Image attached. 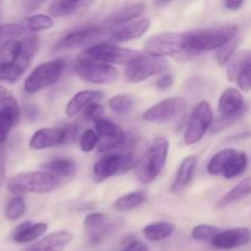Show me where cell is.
I'll return each mask as SVG.
<instances>
[{"label": "cell", "mask_w": 251, "mask_h": 251, "mask_svg": "<svg viewBox=\"0 0 251 251\" xmlns=\"http://www.w3.org/2000/svg\"><path fill=\"white\" fill-rule=\"evenodd\" d=\"M95 131L97 132L98 137L100 139H105V137H114L123 135V130L118 126L117 124H114L113 122L108 119H100L95 123Z\"/></svg>", "instance_id": "cell-35"}, {"label": "cell", "mask_w": 251, "mask_h": 251, "mask_svg": "<svg viewBox=\"0 0 251 251\" xmlns=\"http://www.w3.org/2000/svg\"><path fill=\"white\" fill-rule=\"evenodd\" d=\"M21 24L25 27L27 36H29V33L50 29L54 26V20L49 15L36 14L26 17L24 21H21Z\"/></svg>", "instance_id": "cell-28"}, {"label": "cell", "mask_w": 251, "mask_h": 251, "mask_svg": "<svg viewBox=\"0 0 251 251\" xmlns=\"http://www.w3.org/2000/svg\"><path fill=\"white\" fill-rule=\"evenodd\" d=\"M167 68H168L167 59L141 55L137 60L126 66L125 78L131 83L144 82L147 78L163 73Z\"/></svg>", "instance_id": "cell-10"}, {"label": "cell", "mask_w": 251, "mask_h": 251, "mask_svg": "<svg viewBox=\"0 0 251 251\" xmlns=\"http://www.w3.org/2000/svg\"><path fill=\"white\" fill-rule=\"evenodd\" d=\"M0 114H7L19 119L20 105L15 96L7 88L0 85Z\"/></svg>", "instance_id": "cell-32"}, {"label": "cell", "mask_w": 251, "mask_h": 251, "mask_svg": "<svg viewBox=\"0 0 251 251\" xmlns=\"http://www.w3.org/2000/svg\"><path fill=\"white\" fill-rule=\"evenodd\" d=\"M105 223V216L100 212H92L88 213L85 218H83V226L86 229L95 232V230L100 229L103 227Z\"/></svg>", "instance_id": "cell-41"}, {"label": "cell", "mask_w": 251, "mask_h": 251, "mask_svg": "<svg viewBox=\"0 0 251 251\" xmlns=\"http://www.w3.org/2000/svg\"><path fill=\"white\" fill-rule=\"evenodd\" d=\"M74 71L80 78L93 85H110L118 78V70L113 65L78 58L74 64Z\"/></svg>", "instance_id": "cell-8"}, {"label": "cell", "mask_w": 251, "mask_h": 251, "mask_svg": "<svg viewBox=\"0 0 251 251\" xmlns=\"http://www.w3.org/2000/svg\"><path fill=\"white\" fill-rule=\"evenodd\" d=\"M145 201H146V195L144 191H132V193L120 196L114 202V207L115 210L125 212V211H131L140 207L142 203H145Z\"/></svg>", "instance_id": "cell-29"}, {"label": "cell", "mask_w": 251, "mask_h": 251, "mask_svg": "<svg viewBox=\"0 0 251 251\" xmlns=\"http://www.w3.org/2000/svg\"><path fill=\"white\" fill-rule=\"evenodd\" d=\"M64 69H65V61L61 59L41 64L36 69H33V71L26 78L25 91L29 95H33L44 88L50 87L51 85L58 82Z\"/></svg>", "instance_id": "cell-7"}, {"label": "cell", "mask_w": 251, "mask_h": 251, "mask_svg": "<svg viewBox=\"0 0 251 251\" xmlns=\"http://www.w3.org/2000/svg\"><path fill=\"white\" fill-rule=\"evenodd\" d=\"M103 115H104V108L100 103H93L83 110V117L88 122L96 123L97 120L103 119Z\"/></svg>", "instance_id": "cell-45"}, {"label": "cell", "mask_w": 251, "mask_h": 251, "mask_svg": "<svg viewBox=\"0 0 251 251\" xmlns=\"http://www.w3.org/2000/svg\"><path fill=\"white\" fill-rule=\"evenodd\" d=\"M92 1H83V0H60V1L51 2L49 6V15L53 17H66L76 14L80 10L92 5Z\"/></svg>", "instance_id": "cell-25"}, {"label": "cell", "mask_w": 251, "mask_h": 251, "mask_svg": "<svg viewBox=\"0 0 251 251\" xmlns=\"http://www.w3.org/2000/svg\"><path fill=\"white\" fill-rule=\"evenodd\" d=\"M109 32V28L104 26H92L86 28L76 29L66 34L61 41L56 44V49H75L88 48L100 43V39L104 38Z\"/></svg>", "instance_id": "cell-11"}, {"label": "cell", "mask_w": 251, "mask_h": 251, "mask_svg": "<svg viewBox=\"0 0 251 251\" xmlns=\"http://www.w3.org/2000/svg\"><path fill=\"white\" fill-rule=\"evenodd\" d=\"M250 194H251V178L243 179L240 183H238L234 188L230 189L226 195H223L222 198H221V200L218 201V207H226V206L232 205V203L237 202V201L249 196Z\"/></svg>", "instance_id": "cell-26"}, {"label": "cell", "mask_w": 251, "mask_h": 251, "mask_svg": "<svg viewBox=\"0 0 251 251\" xmlns=\"http://www.w3.org/2000/svg\"><path fill=\"white\" fill-rule=\"evenodd\" d=\"M239 37H235V38L230 39L229 42L225 44V46L221 47L220 49H217V53H216V59H217V63L220 65H225L228 64V61L233 58V54L237 50L238 46H239Z\"/></svg>", "instance_id": "cell-38"}, {"label": "cell", "mask_w": 251, "mask_h": 251, "mask_svg": "<svg viewBox=\"0 0 251 251\" xmlns=\"http://www.w3.org/2000/svg\"><path fill=\"white\" fill-rule=\"evenodd\" d=\"M244 98L237 88H228L221 95L218 100V113L222 122H232L243 114Z\"/></svg>", "instance_id": "cell-15"}, {"label": "cell", "mask_w": 251, "mask_h": 251, "mask_svg": "<svg viewBox=\"0 0 251 251\" xmlns=\"http://www.w3.org/2000/svg\"><path fill=\"white\" fill-rule=\"evenodd\" d=\"M237 153L234 149H223L221 151H218L212 158L210 159L207 166L208 173L212 174V176H217V174H222L225 171L226 166L228 164V162L232 159V157Z\"/></svg>", "instance_id": "cell-30"}, {"label": "cell", "mask_w": 251, "mask_h": 251, "mask_svg": "<svg viewBox=\"0 0 251 251\" xmlns=\"http://www.w3.org/2000/svg\"><path fill=\"white\" fill-rule=\"evenodd\" d=\"M140 51L134 50L130 48H123L108 42H100L92 47H88L83 50L81 58L88 59V60L100 61V63L108 64H119V65H130L135 60L141 56Z\"/></svg>", "instance_id": "cell-6"}, {"label": "cell", "mask_w": 251, "mask_h": 251, "mask_svg": "<svg viewBox=\"0 0 251 251\" xmlns=\"http://www.w3.org/2000/svg\"><path fill=\"white\" fill-rule=\"evenodd\" d=\"M213 123L212 107L206 100H201L191 110L189 115L184 142L186 145H195L202 140L207 130Z\"/></svg>", "instance_id": "cell-9"}, {"label": "cell", "mask_w": 251, "mask_h": 251, "mask_svg": "<svg viewBox=\"0 0 251 251\" xmlns=\"http://www.w3.org/2000/svg\"><path fill=\"white\" fill-rule=\"evenodd\" d=\"M174 232V226L169 222H153L142 229V234L150 242H161L167 239Z\"/></svg>", "instance_id": "cell-27"}, {"label": "cell", "mask_w": 251, "mask_h": 251, "mask_svg": "<svg viewBox=\"0 0 251 251\" xmlns=\"http://www.w3.org/2000/svg\"><path fill=\"white\" fill-rule=\"evenodd\" d=\"M169 142L164 137H156L147 150L144 158L136 166V176L144 184H151L161 174L167 162Z\"/></svg>", "instance_id": "cell-4"}, {"label": "cell", "mask_w": 251, "mask_h": 251, "mask_svg": "<svg viewBox=\"0 0 251 251\" xmlns=\"http://www.w3.org/2000/svg\"><path fill=\"white\" fill-rule=\"evenodd\" d=\"M134 105L135 98L131 95H126V93L115 95L108 100V107L110 108V110L120 115L127 114V113L131 112Z\"/></svg>", "instance_id": "cell-33"}, {"label": "cell", "mask_w": 251, "mask_h": 251, "mask_svg": "<svg viewBox=\"0 0 251 251\" xmlns=\"http://www.w3.org/2000/svg\"><path fill=\"white\" fill-rule=\"evenodd\" d=\"M47 228H48V226L44 222L32 223L27 221V222L21 223L14 230L12 238L19 244H26V243H31L42 237L47 232Z\"/></svg>", "instance_id": "cell-22"}, {"label": "cell", "mask_w": 251, "mask_h": 251, "mask_svg": "<svg viewBox=\"0 0 251 251\" xmlns=\"http://www.w3.org/2000/svg\"><path fill=\"white\" fill-rule=\"evenodd\" d=\"M38 48L39 41L36 34L10 41L0 48V63L14 64L26 71Z\"/></svg>", "instance_id": "cell-5"}, {"label": "cell", "mask_w": 251, "mask_h": 251, "mask_svg": "<svg viewBox=\"0 0 251 251\" xmlns=\"http://www.w3.org/2000/svg\"><path fill=\"white\" fill-rule=\"evenodd\" d=\"M196 163H198V159L195 156H188L181 161L178 173H176L173 185H172V191H179L190 184V181L193 180Z\"/></svg>", "instance_id": "cell-24"}, {"label": "cell", "mask_w": 251, "mask_h": 251, "mask_svg": "<svg viewBox=\"0 0 251 251\" xmlns=\"http://www.w3.org/2000/svg\"><path fill=\"white\" fill-rule=\"evenodd\" d=\"M184 104L185 102L181 97H168L149 108L144 112L142 118L150 123L168 122L180 113Z\"/></svg>", "instance_id": "cell-14"}, {"label": "cell", "mask_w": 251, "mask_h": 251, "mask_svg": "<svg viewBox=\"0 0 251 251\" xmlns=\"http://www.w3.org/2000/svg\"><path fill=\"white\" fill-rule=\"evenodd\" d=\"M120 251H149V248L140 240H132V242L127 243Z\"/></svg>", "instance_id": "cell-48"}, {"label": "cell", "mask_w": 251, "mask_h": 251, "mask_svg": "<svg viewBox=\"0 0 251 251\" xmlns=\"http://www.w3.org/2000/svg\"><path fill=\"white\" fill-rule=\"evenodd\" d=\"M5 176H6V167H5V162L2 161V158H0V186L4 183Z\"/></svg>", "instance_id": "cell-50"}, {"label": "cell", "mask_w": 251, "mask_h": 251, "mask_svg": "<svg viewBox=\"0 0 251 251\" xmlns=\"http://www.w3.org/2000/svg\"><path fill=\"white\" fill-rule=\"evenodd\" d=\"M145 4L142 2H136V4H130L126 6L122 7L118 11H115L114 14L110 15L105 22L103 24L104 27H113V26H122V25H126L127 22L132 21V20H136L141 16L145 12Z\"/></svg>", "instance_id": "cell-21"}, {"label": "cell", "mask_w": 251, "mask_h": 251, "mask_svg": "<svg viewBox=\"0 0 251 251\" xmlns=\"http://www.w3.org/2000/svg\"><path fill=\"white\" fill-rule=\"evenodd\" d=\"M17 120L19 119L11 117V115L0 114V145L6 141L10 131L17 123Z\"/></svg>", "instance_id": "cell-42"}, {"label": "cell", "mask_w": 251, "mask_h": 251, "mask_svg": "<svg viewBox=\"0 0 251 251\" xmlns=\"http://www.w3.org/2000/svg\"><path fill=\"white\" fill-rule=\"evenodd\" d=\"M27 36L25 27L21 22H11V24L0 25V48L7 42L14 41V39L21 38Z\"/></svg>", "instance_id": "cell-34"}, {"label": "cell", "mask_w": 251, "mask_h": 251, "mask_svg": "<svg viewBox=\"0 0 251 251\" xmlns=\"http://www.w3.org/2000/svg\"><path fill=\"white\" fill-rule=\"evenodd\" d=\"M150 25H151V22L149 19L136 20V21L130 22V24L120 27V28L114 29L110 33V39L114 43H124V42L140 38L149 31Z\"/></svg>", "instance_id": "cell-19"}, {"label": "cell", "mask_w": 251, "mask_h": 251, "mask_svg": "<svg viewBox=\"0 0 251 251\" xmlns=\"http://www.w3.org/2000/svg\"><path fill=\"white\" fill-rule=\"evenodd\" d=\"M238 32H239V28L234 25L186 32V48L195 56L200 53H203V51L220 49L230 39L238 37Z\"/></svg>", "instance_id": "cell-1"}, {"label": "cell", "mask_w": 251, "mask_h": 251, "mask_svg": "<svg viewBox=\"0 0 251 251\" xmlns=\"http://www.w3.org/2000/svg\"><path fill=\"white\" fill-rule=\"evenodd\" d=\"M100 137L95 130H86L80 137V147L83 152H91L98 145Z\"/></svg>", "instance_id": "cell-43"}, {"label": "cell", "mask_w": 251, "mask_h": 251, "mask_svg": "<svg viewBox=\"0 0 251 251\" xmlns=\"http://www.w3.org/2000/svg\"><path fill=\"white\" fill-rule=\"evenodd\" d=\"M42 168L44 172H48L49 174L55 176L59 180L73 178L77 171V166H76L75 162L69 158L51 159V161L44 163Z\"/></svg>", "instance_id": "cell-23"}, {"label": "cell", "mask_w": 251, "mask_h": 251, "mask_svg": "<svg viewBox=\"0 0 251 251\" xmlns=\"http://www.w3.org/2000/svg\"><path fill=\"white\" fill-rule=\"evenodd\" d=\"M174 83V78L171 74H166V75L161 76V77L157 80L156 86L159 88V90H168L173 86Z\"/></svg>", "instance_id": "cell-47"}, {"label": "cell", "mask_w": 251, "mask_h": 251, "mask_svg": "<svg viewBox=\"0 0 251 251\" xmlns=\"http://www.w3.org/2000/svg\"><path fill=\"white\" fill-rule=\"evenodd\" d=\"M227 76L244 92L251 90V50L238 53L228 61Z\"/></svg>", "instance_id": "cell-13"}, {"label": "cell", "mask_w": 251, "mask_h": 251, "mask_svg": "<svg viewBox=\"0 0 251 251\" xmlns=\"http://www.w3.org/2000/svg\"><path fill=\"white\" fill-rule=\"evenodd\" d=\"M64 130V144H69V142L74 141L77 135V126L75 124H69L63 127Z\"/></svg>", "instance_id": "cell-46"}, {"label": "cell", "mask_w": 251, "mask_h": 251, "mask_svg": "<svg viewBox=\"0 0 251 251\" xmlns=\"http://www.w3.org/2000/svg\"><path fill=\"white\" fill-rule=\"evenodd\" d=\"M124 134L119 135V136H114V137H105V139H100L98 141V151L102 152V153H107V152L114 151V150L119 149L120 146L124 142Z\"/></svg>", "instance_id": "cell-40"}, {"label": "cell", "mask_w": 251, "mask_h": 251, "mask_svg": "<svg viewBox=\"0 0 251 251\" xmlns=\"http://www.w3.org/2000/svg\"><path fill=\"white\" fill-rule=\"evenodd\" d=\"M60 180L44 171L21 172L9 180V190L21 196L24 194H47L55 190Z\"/></svg>", "instance_id": "cell-3"}, {"label": "cell", "mask_w": 251, "mask_h": 251, "mask_svg": "<svg viewBox=\"0 0 251 251\" xmlns=\"http://www.w3.org/2000/svg\"><path fill=\"white\" fill-rule=\"evenodd\" d=\"M220 233L221 229H218L217 227H213L210 225H198L191 232V237H193V239L200 240V242H206V240L212 242L213 238Z\"/></svg>", "instance_id": "cell-39"}, {"label": "cell", "mask_w": 251, "mask_h": 251, "mask_svg": "<svg viewBox=\"0 0 251 251\" xmlns=\"http://www.w3.org/2000/svg\"><path fill=\"white\" fill-rule=\"evenodd\" d=\"M64 144V130L43 127L32 135L29 140V147L33 150H47L56 145Z\"/></svg>", "instance_id": "cell-20"}, {"label": "cell", "mask_w": 251, "mask_h": 251, "mask_svg": "<svg viewBox=\"0 0 251 251\" xmlns=\"http://www.w3.org/2000/svg\"><path fill=\"white\" fill-rule=\"evenodd\" d=\"M25 71L19 66L9 63H0V82L14 83L24 75Z\"/></svg>", "instance_id": "cell-37"}, {"label": "cell", "mask_w": 251, "mask_h": 251, "mask_svg": "<svg viewBox=\"0 0 251 251\" xmlns=\"http://www.w3.org/2000/svg\"><path fill=\"white\" fill-rule=\"evenodd\" d=\"M144 49L147 55L154 58L166 59L171 56L178 60H189L195 56L186 48L185 33L179 32L154 34L147 39Z\"/></svg>", "instance_id": "cell-2"}, {"label": "cell", "mask_w": 251, "mask_h": 251, "mask_svg": "<svg viewBox=\"0 0 251 251\" xmlns=\"http://www.w3.org/2000/svg\"><path fill=\"white\" fill-rule=\"evenodd\" d=\"M132 164L130 153L108 154L100 158L93 167V178L96 183H103L118 173L125 172Z\"/></svg>", "instance_id": "cell-12"}, {"label": "cell", "mask_w": 251, "mask_h": 251, "mask_svg": "<svg viewBox=\"0 0 251 251\" xmlns=\"http://www.w3.org/2000/svg\"><path fill=\"white\" fill-rule=\"evenodd\" d=\"M115 226H117V223H109V225H104L100 229L92 232L90 242L92 244H100V243H102L105 238H108L113 232H115V229H117Z\"/></svg>", "instance_id": "cell-44"}, {"label": "cell", "mask_w": 251, "mask_h": 251, "mask_svg": "<svg viewBox=\"0 0 251 251\" xmlns=\"http://www.w3.org/2000/svg\"><path fill=\"white\" fill-rule=\"evenodd\" d=\"M251 242V230L249 228H233L221 230L220 234L213 238L212 245L217 249L230 250L242 248Z\"/></svg>", "instance_id": "cell-16"}, {"label": "cell", "mask_w": 251, "mask_h": 251, "mask_svg": "<svg viewBox=\"0 0 251 251\" xmlns=\"http://www.w3.org/2000/svg\"><path fill=\"white\" fill-rule=\"evenodd\" d=\"M104 93L102 91H93V90H86L80 91L73 96L70 100L68 102L65 107V114L69 118H75L76 115L80 114L81 112L86 109L88 105L97 103L100 98H103Z\"/></svg>", "instance_id": "cell-18"}, {"label": "cell", "mask_w": 251, "mask_h": 251, "mask_svg": "<svg viewBox=\"0 0 251 251\" xmlns=\"http://www.w3.org/2000/svg\"><path fill=\"white\" fill-rule=\"evenodd\" d=\"M223 5H225L228 10H230V11H237V10H239L240 7L244 5V1H234V0H229V1L223 2Z\"/></svg>", "instance_id": "cell-49"}, {"label": "cell", "mask_w": 251, "mask_h": 251, "mask_svg": "<svg viewBox=\"0 0 251 251\" xmlns=\"http://www.w3.org/2000/svg\"><path fill=\"white\" fill-rule=\"evenodd\" d=\"M25 212H26V202H25V199L22 196H15L6 205V208H5V217L9 221H16L19 218H21Z\"/></svg>", "instance_id": "cell-36"}, {"label": "cell", "mask_w": 251, "mask_h": 251, "mask_svg": "<svg viewBox=\"0 0 251 251\" xmlns=\"http://www.w3.org/2000/svg\"><path fill=\"white\" fill-rule=\"evenodd\" d=\"M248 166V156L244 152H237L226 166L222 176L226 179H234L242 176Z\"/></svg>", "instance_id": "cell-31"}, {"label": "cell", "mask_w": 251, "mask_h": 251, "mask_svg": "<svg viewBox=\"0 0 251 251\" xmlns=\"http://www.w3.org/2000/svg\"><path fill=\"white\" fill-rule=\"evenodd\" d=\"M73 242V234L68 230H59L42 238L34 244L29 245L25 251H63Z\"/></svg>", "instance_id": "cell-17"}]
</instances>
